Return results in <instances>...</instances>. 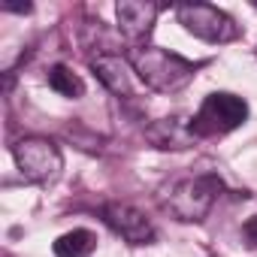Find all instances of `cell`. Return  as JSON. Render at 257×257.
Wrapping results in <instances>:
<instances>
[{"mask_svg":"<svg viewBox=\"0 0 257 257\" xmlns=\"http://www.w3.org/2000/svg\"><path fill=\"white\" fill-rule=\"evenodd\" d=\"M91 70H94V76L106 85V91H112V94H124V97H131L134 94V64L127 61V58H121V55H112V52H103V55H97V58H91Z\"/></svg>","mask_w":257,"mask_h":257,"instance_id":"cell-8","label":"cell"},{"mask_svg":"<svg viewBox=\"0 0 257 257\" xmlns=\"http://www.w3.org/2000/svg\"><path fill=\"white\" fill-rule=\"evenodd\" d=\"M158 13H161L158 4H146V0H121V4L115 7L118 31L124 34L127 43H134V46L140 49V43L152 34Z\"/></svg>","mask_w":257,"mask_h":257,"instance_id":"cell-7","label":"cell"},{"mask_svg":"<svg viewBox=\"0 0 257 257\" xmlns=\"http://www.w3.org/2000/svg\"><path fill=\"white\" fill-rule=\"evenodd\" d=\"M13 155H16V164H19L22 176L28 182H34V185L55 182L61 167H64L61 149L52 140H46V137H28V140L16 143Z\"/></svg>","mask_w":257,"mask_h":257,"instance_id":"cell-4","label":"cell"},{"mask_svg":"<svg viewBox=\"0 0 257 257\" xmlns=\"http://www.w3.org/2000/svg\"><path fill=\"white\" fill-rule=\"evenodd\" d=\"M49 88L58 91L61 97H70V100H76V97L85 94V82H82L70 67H64V64H55V67L49 70Z\"/></svg>","mask_w":257,"mask_h":257,"instance_id":"cell-11","label":"cell"},{"mask_svg":"<svg viewBox=\"0 0 257 257\" xmlns=\"http://www.w3.org/2000/svg\"><path fill=\"white\" fill-rule=\"evenodd\" d=\"M218 191H221V179L212 173L182 179L179 185H173V191L167 197V209L179 221H203L209 215V209L215 206Z\"/></svg>","mask_w":257,"mask_h":257,"instance_id":"cell-3","label":"cell"},{"mask_svg":"<svg viewBox=\"0 0 257 257\" xmlns=\"http://www.w3.org/2000/svg\"><path fill=\"white\" fill-rule=\"evenodd\" d=\"M242 236H245V245L248 248H257V215L242 224Z\"/></svg>","mask_w":257,"mask_h":257,"instance_id":"cell-12","label":"cell"},{"mask_svg":"<svg viewBox=\"0 0 257 257\" xmlns=\"http://www.w3.org/2000/svg\"><path fill=\"white\" fill-rule=\"evenodd\" d=\"M146 140L155 146V149H173V152H182L188 146H194V131H191V121L179 118V115H170V118H158L155 124L146 127Z\"/></svg>","mask_w":257,"mask_h":257,"instance_id":"cell-9","label":"cell"},{"mask_svg":"<svg viewBox=\"0 0 257 257\" xmlns=\"http://www.w3.org/2000/svg\"><path fill=\"white\" fill-rule=\"evenodd\" d=\"M131 64H134L137 76L146 82V88L161 91V94L182 91L194 79V73H197V64H191L182 55H173L167 49H158V46L134 49L131 52Z\"/></svg>","mask_w":257,"mask_h":257,"instance_id":"cell-1","label":"cell"},{"mask_svg":"<svg viewBox=\"0 0 257 257\" xmlns=\"http://www.w3.org/2000/svg\"><path fill=\"white\" fill-rule=\"evenodd\" d=\"M248 118V103L230 91H215L200 103V112L191 118L194 137H221L242 127Z\"/></svg>","mask_w":257,"mask_h":257,"instance_id":"cell-2","label":"cell"},{"mask_svg":"<svg viewBox=\"0 0 257 257\" xmlns=\"http://www.w3.org/2000/svg\"><path fill=\"white\" fill-rule=\"evenodd\" d=\"M103 218H106V224H109L124 242H131V245H149V242L155 239L152 221H149L140 209L127 206V203H109V206L103 209Z\"/></svg>","mask_w":257,"mask_h":257,"instance_id":"cell-6","label":"cell"},{"mask_svg":"<svg viewBox=\"0 0 257 257\" xmlns=\"http://www.w3.org/2000/svg\"><path fill=\"white\" fill-rule=\"evenodd\" d=\"M94 248H97V236L91 230H70V233L58 236L52 245L55 257H88Z\"/></svg>","mask_w":257,"mask_h":257,"instance_id":"cell-10","label":"cell"},{"mask_svg":"<svg viewBox=\"0 0 257 257\" xmlns=\"http://www.w3.org/2000/svg\"><path fill=\"white\" fill-rule=\"evenodd\" d=\"M176 19H179V25H185L188 34H194L206 43H230L239 37L236 22L212 4H182V7H176Z\"/></svg>","mask_w":257,"mask_h":257,"instance_id":"cell-5","label":"cell"}]
</instances>
